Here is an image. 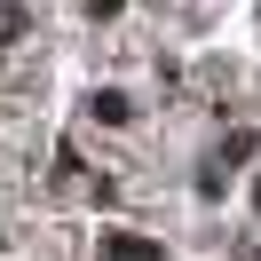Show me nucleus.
Masks as SVG:
<instances>
[{"label": "nucleus", "instance_id": "f257e3e1", "mask_svg": "<svg viewBox=\"0 0 261 261\" xmlns=\"http://www.w3.org/2000/svg\"><path fill=\"white\" fill-rule=\"evenodd\" d=\"M111 253H119V261H159V245H143V238H111Z\"/></svg>", "mask_w": 261, "mask_h": 261}, {"label": "nucleus", "instance_id": "f03ea898", "mask_svg": "<svg viewBox=\"0 0 261 261\" xmlns=\"http://www.w3.org/2000/svg\"><path fill=\"white\" fill-rule=\"evenodd\" d=\"M87 8H95V16H111V8H119V0H87Z\"/></svg>", "mask_w": 261, "mask_h": 261}, {"label": "nucleus", "instance_id": "7ed1b4c3", "mask_svg": "<svg viewBox=\"0 0 261 261\" xmlns=\"http://www.w3.org/2000/svg\"><path fill=\"white\" fill-rule=\"evenodd\" d=\"M253 206H261V182H253Z\"/></svg>", "mask_w": 261, "mask_h": 261}]
</instances>
